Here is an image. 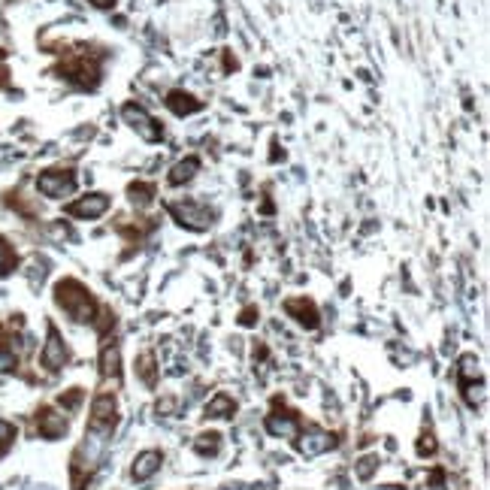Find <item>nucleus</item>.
Listing matches in <instances>:
<instances>
[{
    "mask_svg": "<svg viewBox=\"0 0 490 490\" xmlns=\"http://www.w3.org/2000/svg\"><path fill=\"white\" fill-rule=\"evenodd\" d=\"M61 73H64L67 82H73L79 88H94L100 82V64L91 61L88 55H79L73 61H67V64L61 67Z\"/></svg>",
    "mask_w": 490,
    "mask_h": 490,
    "instance_id": "3",
    "label": "nucleus"
},
{
    "mask_svg": "<svg viewBox=\"0 0 490 490\" xmlns=\"http://www.w3.org/2000/svg\"><path fill=\"white\" fill-rule=\"evenodd\" d=\"M221 448V436L218 433H203L197 436V442H194V451L203 454V457H215Z\"/></svg>",
    "mask_w": 490,
    "mask_h": 490,
    "instance_id": "19",
    "label": "nucleus"
},
{
    "mask_svg": "<svg viewBox=\"0 0 490 490\" xmlns=\"http://www.w3.org/2000/svg\"><path fill=\"white\" fill-rule=\"evenodd\" d=\"M167 109L176 112V115H194V112L203 109V100H197L194 94H188V91H182V88H172L167 94Z\"/></svg>",
    "mask_w": 490,
    "mask_h": 490,
    "instance_id": "11",
    "label": "nucleus"
},
{
    "mask_svg": "<svg viewBox=\"0 0 490 490\" xmlns=\"http://www.w3.org/2000/svg\"><path fill=\"white\" fill-rule=\"evenodd\" d=\"M137 370H139V375H142V382H146L149 387H155V354H142Z\"/></svg>",
    "mask_w": 490,
    "mask_h": 490,
    "instance_id": "21",
    "label": "nucleus"
},
{
    "mask_svg": "<svg viewBox=\"0 0 490 490\" xmlns=\"http://www.w3.org/2000/svg\"><path fill=\"white\" fill-rule=\"evenodd\" d=\"M13 433H15V430H13V424L0 421V445L6 448V445H9V439H13Z\"/></svg>",
    "mask_w": 490,
    "mask_h": 490,
    "instance_id": "28",
    "label": "nucleus"
},
{
    "mask_svg": "<svg viewBox=\"0 0 490 490\" xmlns=\"http://www.w3.org/2000/svg\"><path fill=\"white\" fill-rule=\"evenodd\" d=\"M37 424H39V433H43L46 439H61L67 433V417L52 412V408H43L39 417H37Z\"/></svg>",
    "mask_w": 490,
    "mask_h": 490,
    "instance_id": "12",
    "label": "nucleus"
},
{
    "mask_svg": "<svg viewBox=\"0 0 490 490\" xmlns=\"http://www.w3.org/2000/svg\"><path fill=\"white\" fill-rule=\"evenodd\" d=\"M55 300H58V306H61V309H64L73 321H94V312H97L94 297H91L88 288H82L76 279L58 282Z\"/></svg>",
    "mask_w": 490,
    "mask_h": 490,
    "instance_id": "1",
    "label": "nucleus"
},
{
    "mask_svg": "<svg viewBox=\"0 0 490 490\" xmlns=\"http://www.w3.org/2000/svg\"><path fill=\"white\" fill-rule=\"evenodd\" d=\"M375 469H379V457H363V460H360V466H357V475H360L363 482H370Z\"/></svg>",
    "mask_w": 490,
    "mask_h": 490,
    "instance_id": "23",
    "label": "nucleus"
},
{
    "mask_svg": "<svg viewBox=\"0 0 490 490\" xmlns=\"http://www.w3.org/2000/svg\"><path fill=\"white\" fill-rule=\"evenodd\" d=\"M64 363H67V348H64V342H61V333L52 327V330H49V342H46V348H43V366L55 372Z\"/></svg>",
    "mask_w": 490,
    "mask_h": 490,
    "instance_id": "10",
    "label": "nucleus"
},
{
    "mask_svg": "<svg viewBox=\"0 0 490 490\" xmlns=\"http://www.w3.org/2000/svg\"><path fill=\"white\" fill-rule=\"evenodd\" d=\"M13 270H15V251L0 239V275H9Z\"/></svg>",
    "mask_w": 490,
    "mask_h": 490,
    "instance_id": "22",
    "label": "nucleus"
},
{
    "mask_svg": "<svg viewBox=\"0 0 490 490\" xmlns=\"http://www.w3.org/2000/svg\"><path fill=\"white\" fill-rule=\"evenodd\" d=\"M37 188L46 197H67V194L76 191V172L73 170H46L37 179Z\"/></svg>",
    "mask_w": 490,
    "mask_h": 490,
    "instance_id": "5",
    "label": "nucleus"
},
{
    "mask_svg": "<svg viewBox=\"0 0 490 490\" xmlns=\"http://www.w3.org/2000/svg\"><path fill=\"white\" fill-rule=\"evenodd\" d=\"M267 430L272 433V436H294L297 433V417L294 415H270L267 417Z\"/></svg>",
    "mask_w": 490,
    "mask_h": 490,
    "instance_id": "16",
    "label": "nucleus"
},
{
    "mask_svg": "<svg viewBox=\"0 0 490 490\" xmlns=\"http://www.w3.org/2000/svg\"><path fill=\"white\" fill-rule=\"evenodd\" d=\"M121 115H125V121L130 127L137 130V134L146 139V142H158L161 137H163V127L158 125L155 118L149 115L146 109H142L139 103H125V109H121Z\"/></svg>",
    "mask_w": 490,
    "mask_h": 490,
    "instance_id": "4",
    "label": "nucleus"
},
{
    "mask_svg": "<svg viewBox=\"0 0 490 490\" xmlns=\"http://www.w3.org/2000/svg\"><path fill=\"white\" fill-rule=\"evenodd\" d=\"M239 324H242V327H254V324H258V309H254V306H249V309L239 315Z\"/></svg>",
    "mask_w": 490,
    "mask_h": 490,
    "instance_id": "27",
    "label": "nucleus"
},
{
    "mask_svg": "<svg viewBox=\"0 0 490 490\" xmlns=\"http://www.w3.org/2000/svg\"><path fill=\"white\" fill-rule=\"evenodd\" d=\"M115 421H118V406H115V400H112L109 394H100L97 400H94V408H91V424H88V430L109 436L112 427H115Z\"/></svg>",
    "mask_w": 490,
    "mask_h": 490,
    "instance_id": "6",
    "label": "nucleus"
},
{
    "mask_svg": "<svg viewBox=\"0 0 490 490\" xmlns=\"http://www.w3.org/2000/svg\"><path fill=\"white\" fill-rule=\"evenodd\" d=\"M106 209H109V197H106V194H88V197L70 203L67 215H73V218H100Z\"/></svg>",
    "mask_w": 490,
    "mask_h": 490,
    "instance_id": "7",
    "label": "nucleus"
},
{
    "mask_svg": "<svg viewBox=\"0 0 490 490\" xmlns=\"http://www.w3.org/2000/svg\"><path fill=\"white\" fill-rule=\"evenodd\" d=\"M224 70H237V58H230V55H224Z\"/></svg>",
    "mask_w": 490,
    "mask_h": 490,
    "instance_id": "30",
    "label": "nucleus"
},
{
    "mask_svg": "<svg viewBox=\"0 0 490 490\" xmlns=\"http://www.w3.org/2000/svg\"><path fill=\"white\" fill-rule=\"evenodd\" d=\"M284 312L291 315L294 321H297L300 327H306V330H315V327L321 324L318 318V309H315V303L312 300H306V297H294L284 303Z\"/></svg>",
    "mask_w": 490,
    "mask_h": 490,
    "instance_id": "8",
    "label": "nucleus"
},
{
    "mask_svg": "<svg viewBox=\"0 0 490 490\" xmlns=\"http://www.w3.org/2000/svg\"><path fill=\"white\" fill-rule=\"evenodd\" d=\"M127 194L134 203L146 206V203H151V197H155V185H149V182H134V185L127 188Z\"/></svg>",
    "mask_w": 490,
    "mask_h": 490,
    "instance_id": "20",
    "label": "nucleus"
},
{
    "mask_svg": "<svg viewBox=\"0 0 490 490\" xmlns=\"http://www.w3.org/2000/svg\"><path fill=\"white\" fill-rule=\"evenodd\" d=\"M91 4H94L97 9H112L115 6V0H91Z\"/></svg>",
    "mask_w": 490,
    "mask_h": 490,
    "instance_id": "29",
    "label": "nucleus"
},
{
    "mask_svg": "<svg viewBox=\"0 0 490 490\" xmlns=\"http://www.w3.org/2000/svg\"><path fill=\"white\" fill-rule=\"evenodd\" d=\"M167 209L188 230H209V224H212V209H206L197 200H179V203H170Z\"/></svg>",
    "mask_w": 490,
    "mask_h": 490,
    "instance_id": "2",
    "label": "nucleus"
},
{
    "mask_svg": "<svg viewBox=\"0 0 490 490\" xmlns=\"http://www.w3.org/2000/svg\"><path fill=\"white\" fill-rule=\"evenodd\" d=\"M121 357H118V348L115 345H106L103 354H100V370H103L106 379H118V372H121Z\"/></svg>",
    "mask_w": 490,
    "mask_h": 490,
    "instance_id": "18",
    "label": "nucleus"
},
{
    "mask_svg": "<svg viewBox=\"0 0 490 490\" xmlns=\"http://www.w3.org/2000/svg\"><path fill=\"white\" fill-rule=\"evenodd\" d=\"M15 366V354L9 351V348H0V372L4 370H13Z\"/></svg>",
    "mask_w": 490,
    "mask_h": 490,
    "instance_id": "26",
    "label": "nucleus"
},
{
    "mask_svg": "<svg viewBox=\"0 0 490 490\" xmlns=\"http://www.w3.org/2000/svg\"><path fill=\"white\" fill-rule=\"evenodd\" d=\"M297 448H300V454H306V457L324 454V451H330V448H336V436L321 433V430H309V433H303V436H300Z\"/></svg>",
    "mask_w": 490,
    "mask_h": 490,
    "instance_id": "9",
    "label": "nucleus"
},
{
    "mask_svg": "<svg viewBox=\"0 0 490 490\" xmlns=\"http://www.w3.org/2000/svg\"><path fill=\"white\" fill-rule=\"evenodd\" d=\"M375 490H403V487H396V484H384V487H375Z\"/></svg>",
    "mask_w": 490,
    "mask_h": 490,
    "instance_id": "31",
    "label": "nucleus"
},
{
    "mask_svg": "<svg viewBox=\"0 0 490 490\" xmlns=\"http://www.w3.org/2000/svg\"><path fill=\"white\" fill-rule=\"evenodd\" d=\"M472 379H482V370H478V357L475 354H463L460 357V366H457V382L460 387H469Z\"/></svg>",
    "mask_w": 490,
    "mask_h": 490,
    "instance_id": "15",
    "label": "nucleus"
},
{
    "mask_svg": "<svg viewBox=\"0 0 490 490\" xmlns=\"http://www.w3.org/2000/svg\"><path fill=\"white\" fill-rule=\"evenodd\" d=\"M417 454H421V457H433L436 454V439H433V433H424L421 436V442H417Z\"/></svg>",
    "mask_w": 490,
    "mask_h": 490,
    "instance_id": "24",
    "label": "nucleus"
},
{
    "mask_svg": "<svg viewBox=\"0 0 490 490\" xmlns=\"http://www.w3.org/2000/svg\"><path fill=\"white\" fill-rule=\"evenodd\" d=\"M233 412H237V403H233L227 394H215V396H212V400L206 403V415H209V417H230Z\"/></svg>",
    "mask_w": 490,
    "mask_h": 490,
    "instance_id": "17",
    "label": "nucleus"
},
{
    "mask_svg": "<svg viewBox=\"0 0 490 490\" xmlns=\"http://www.w3.org/2000/svg\"><path fill=\"white\" fill-rule=\"evenodd\" d=\"M79 400H82V391H79V387H73L67 396H61V406H64V408H76Z\"/></svg>",
    "mask_w": 490,
    "mask_h": 490,
    "instance_id": "25",
    "label": "nucleus"
},
{
    "mask_svg": "<svg viewBox=\"0 0 490 490\" xmlns=\"http://www.w3.org/2000/svg\"><path fill=\"white\" fill-rule=\"evenodd\" d=\"M197 170H200V158H185V161H179L176 167L170 170V185H185V182H191L194 176H197Z\"/></svg>",
    "mask_w": 490,
    "mask_h": 490,
    "instance_id": "14",
    "label": "nucleus"
},
{
    "mask_svg": "<svg viewBox=\"0 0 490 490\" xmlns=\"http://www.w3.org/2000/svg\"><path fill=\"white\" fill-rule=\"evenodd\" d=\"M161 451H142L137 460H134V478L137 482H146V478H151L161 469Z\"/></svg>",
    "mask_w": 490,
    "mask_h": 490,
    "instance_id": "13",
    "label": "nucleus"
}]
</instances>
